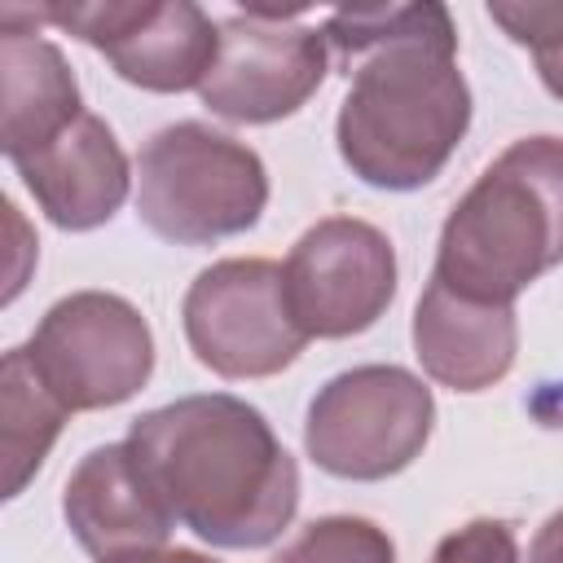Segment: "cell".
<instances>
[{
  "label": "cell",
  "instance_id": "cell-1",
  "mask_svg": "<svg viewBox=\"0 0 563 563\" xmlns=\"http://www.w3.org/2000/svg\"><path fill=\"white\" fill-rule=\"evenodd\" d=\"M321 31L352 79L334 123L352 176L396 194L435 180L471 128V88L457 70L449 9H339Z\"/></svg>",
  "mask_w": 563,
  "mask_h": 563
},
{
  "label": "cell",
  "instance_id": "cell-2",
  "mask_svg": "<svg viewBox=\"0 0 563 563\" xmlns=\"http://www.w3.org/2000/svg\"><path fill=\"white\" fill-rule=\"evenodd\" d=\"M128 444L176 523L220 550H260L277 541L299 506V466L268 418L229 396L202 391L150 409Z\"/></svg>",
  "mask_w": 563,
  "mask_h": 563
},
{
  "label": "cell",
  "instance_id": "cell-3",
  "mask_svg": "<svg viewBox=\"0 0 563 563\" xmlns=\"http://www.w3.org/2000/svg\"><path fill=\"white\" fill-rule=\"evenodd\" d=\"M554 264H563V136H523L453 202L431 277L462 299L515 308V295Z\"/></svg>",
  "mask_w": 563,
  "mask_h": 563
},
{
  "label": "cell",
  "instance_id": "cell-4",
  "mask_svg": "<svg viewBox=\"0 0 563 563\" xmlns=\"http://www.w3.org/2000/svg\"><path fill=\"white\" fill-rule=\"evenodd\" d=\"M268 207L264 158L207 123H172L136 154V216L176 246L246 233Z\"/></svg>",
  "mask_w": 563,
  "mask_h": 563
},
{
  "label": "cell",
  "instance_id": "cell-5",
  "mask_svg": "<svg viewBox=\"0 0 563 563\" xmlns=\"http://www.w3.org/2000/svg\"><path fill=\"white\" fill-rule=\"evenodd\" d=\"M431 387L400 365H356L334 374L308 405L303 449L334 479L400 475L431 440Z\"/></svg>",
  "mask_w": 563,
  "mask_h": 563
},
{
  "label": "cell",
  "instance_id": "cell-6",
  "mask_svg": "<svg viewBox=\"0 0 563 563\" xmlns=\"http://www.w3.org/2000/svg\"><path fill=\"white\" fill-rule=\"evenodd\" d=\"M31 369L66 413L132 400L154 369V334L136 303L110 290H75L57 299L31 343Z\"/></svg>",
  "mask_w": 563,
  "mask_h": 563
},
{
  "label": "cell",
  "instance_id": "cell-7",
  "mask_svg": "<svg viewBox=\"0 0 563 563\" xmlns=\"http://www.w3.org/2000/svg\"><path fill=\"white\" fill-rule=\"evenodd\" d=\"M180 321L194 356L220 378L282 374L308 343L273 260H220L202 268L185 290Z\"/></svg>",
  "mask_w": 563,
  "mask_h": 563
},
{
  "label": "cell",
  "instance_id": "cell-8",
  "mask_svg": "<svg viewBox=\"0 0 563 563\" xmlns=\"http://www.w3.org/2000/svg\"><path fill=\"white\" fill-rule=\"evenodd\" d=\"M31 22L62 26L75 40L92 44L119 79L150 92L202 88L220 26L189 0H92V4H40Z\"/></svg>",
  "mask_w": 563,
  "mask_h": 563
},
{
  "label": "cell",
  "instance_id": "cell-9",
  "mask_svg": "<svg viewBox=\"0 0 563 563\" xmlns=\"http://www.w3.org/2000/svg\"><path fill=\"white\" fill-rule=\"evenodd\" d=\"M282 282L308 339H352L396 299V251L369 220L325 216L290 246Z\"/></svg>",
  "mask_w": 563,
  "mask_h": 563
},
{
  "label": "cell",
  "instance_id": "cell-10",
  "mask_svg": "<svg viewBox=\"0 0 563 563\" xmlns=\"http://www.w3.org/2000/svg\"><path fill=\"white\" fill-rule=\"evenodd\" d=\"M325 66L330 44L321 26H290V13L246 9L220 22V48L198 97L229 123H273L321 88Z\"/></svg>",
  "mask_w": 563,
  "mask_h": 563
},
{
  "label": "cell",
  "instance_id": "cell-11",
  "mask_svg": "<svg viewBox=\"0 0 563 563\" xmlns=\"http://www.w3.org/2000/svg\"><path fill=\"white\" fill-rule=\"evenodd\" d=\"M62 515L70 537L97 554L119 559L132 550H154L167 541L176 515L136 462L132 444H101L92 449L66 479Z\"/></svg>",
  "mask_w": 563,
  "mask_h": 563
},
{
  "label": "cell",
  "instance_id": "cell-12",
  "mask_svg": "<svg viewBox=\"0 0 563 563\" xmlns=\"http://www.w3.org/2000/svg\"><path fill=\"white\" fill-rule=\"evenodd\" d=\"M84 114L79 84L26 4H0V150L9 163L44 150Z\"/></svg>",
  "mask_w": 563,
  "mask_h": 563
},
{
  "label": "cell",
  "instance_id": "cell-13",
  "mask_svg": "<svg viewBox=\"0 0 563 563\" xmlns=\"http://www.w3.org/2000/svg\"><path fill=\"white\" fill-rule=\"evenodd\" d=\"M13 167L22 185L31 189V198L40 202V211L57 229H70V233L106 224L123 207L128 185H132L123 145L114 141L106 119L88 110L57 141L18 158Z\"/></svg>",
  "mask_w": 563,
  "mask_h": 563
},
{
  "label": "cell",
  "instance_id": "cell-14",
  "mask_svg": "<svg viewBox=\"0 0 563 563\" xmlns=\"http://www.w3.org/2000/svg\"><path fill=\"white\" fill-rule=\"evenodd\" d=\"M519 352V321L510 303H475L444 282H427L413 308V356L453 391H484L501 383Z\"/></svg>",
  "mask_w": 563,
  "mask_h": 563
},
{
  "label": "cell",
  "instance_id": "cell-15",
  "mask_svg": "<svg viewBox=\"0 0 563 563\" xmlns=\"http://www.w3.org/2000/svg\"><path fill=\"white\" fill-rule=\"evenodd\" d=\"M66 409L31 369L26 347H9L0 365V457H4V497H18L44 466L53 440L62 435Z\"/></svg>",
  "mask_w": 563,
  "mask_h": 563
},
{
  "label": "cell",
  "instance_id": "cell-16",
  "mask_svg": "<svg viewBox=\"0 0 563 563\" xmlns=\"http://www.w3.org/2000/svg\"><path fill=\"white\" fill-rule=\"evenodd\" d=\"M273 563H396V545L361 515H325L312 519Z\"/></svg>",
  "mask_w": 563,
  "mask_h": 563
},
{
  "label": "cell",
  "instance_id": "cell-17",
  "mask_svg": "<svg viewBox=\"0 0 563 563\" xmlns=\"http://www.w3.org/2000/svg\"><path fill=\"white\" fill-rule=\"evenodd\" d=\"M431 563H519V541L501 519H471L435 545Z\"/></svg>",
  "mask_w": 563,
  "mask_h": 563
},
{
  "label": "cell",
  "instance_id": "cell-18",
  "mask_svg": "<svg viewBox=\"0 0 563 563\" xmlns=\"http://www.w3.org/2000/svg\"><path fill=\"white\" fill-rule=\"evenodd\" d=\"M488 18L515 40V44H523V48H532V53H541V48H550V44H559L563 40V0H550V4H488Z\"/></svg>",
  "mask_w": 563,
  "mask_h": 563
},
{
  "label": "cell",
  "instance_id": "cell-19",
  "mask_svg": "<svg viewBox=\"0 0 563 563\" xmlns=\"http://www.w3.org/2000/svg\"><path fill=\"white\" fill-rule=\"evenodd\" d=\"M528 563H563V510L550 515V519L537 528V537H532V545H528Z\"/></svg>",
  "mask_w": 563,
  "mask_h": 563
},
{
  "label": "cell",
  "instance_id": "cell-20",
  "mask_svg": "<svg viewBox=\"0 0 563 563\" xmlns=\"http://www.w3.org/2000/svg\"><path fill=\"white\" fill-rule=\"evenodd\" d=\"M101 563H220V559H211V554H198V550H163V545H154V550H132V554H119V559H101Z\"/></svg>",
  "mask_w": 563,
  "mask_h": 563
},
{
  "label": "cell",
  "instance_id": "cell-21",
  "mask_svg": "<svg viewBox=\"0 0 563 563\" xmlns=\"http://www.w3.org/2000/svg\"><path fill=\"white\" fill-rule=\"evenodd\" d=\"M532 57H537V75H541V84L563 101V40L550 44V48H541V53H532Z\"/></svg>",
  "mask_w": 563,
  "mask_h": 563
}]
</instances>
